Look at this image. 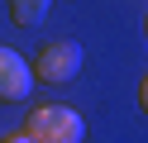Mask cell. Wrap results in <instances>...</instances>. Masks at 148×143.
Instances as JSON below:
<instances>
[{"mask_svg":"<svg viewBox=\"0 0 148 143\" xmlns=\"http://www.w3.org/2000/svg\"><path fill=\"white\" fill-rule=\"evenodd\" d=\"M143 34H148V19H143Z\"/></svg>","mask_w":148,"mask_h":143,"instance_id":"obj_7","label":"cell"},{"mask_svg":"<svg viewBox=\"0 0 148 143\" xmlns=\"http://www.w3.org/2000/svg\"><path fill=\"white\" fill-rule=\"evenodd\" d=\"M138 110L148 114V76H143V81H138Z\"/></svg>","mask_w":148,"mask_h":143,"instance_id":"obj_5","label":"cell"},{"mask_svg":"<svg viewBox=\"0 0 148 143\" xmlns=\"http://www.w3.org/2000/svg\"><path fill=\"white\" fill-rule=\"evenodd\" d=\"M34 91V67L24 62L14 48H0V100H29Z\"/></svg>","mask_w":148,"mask_h":143,"instance_id":"obj_3","label":"cell"},{"mask_svg":"<svg viewBox=\"0 0 148 143\" xmlns=\"http://www.w3.org/2000/svg\"><path fill=\"white\" fill-rule=\"evenodd\" d=\"M29 67H34V81H43V86H67V81H77V72H81V43L53 38V43L38 48V57H34Z\"/></svg>","mask_w":148,"mask_h":143,"instance_id":"obj_2","label":"cell"},{"mask_svg":"<svg viewBox=\"0 0 148 143\" xmlns=\"http://www.w3.org/2000/svg\"><path fill=\"white\" fill-rule=\"evenodd\" d=\"M48 10H53V0H10V19H14V24H24V29L43 24Z\"/></svg>","mask_w":148,"mask_h":143,"instance_id":"obj_4","label":"cell"},{"mask_svg":"<svg viewBox=\"0 0 148 143\" xmlns=\"http://www.w3.org/2000/svg\"><path fill=\"white\" fill-rule=\"evenodd\" d=\"M0 143H34L29 133H10V138H0Z\"/></svg>","mask_w":148,"mask_h":143,"instance_id":"obj_6","label":"cell"},{"mask_svg":"<svg viewBox=\"0 0 148 143\" xmlns=\"http://www.w3.org/2000/svg\"><path fill=\"white\" fill-rule=\"evenodd\" d=\"M24 133L34 143H86V119H81L72 105H34Z\"/></svg>","mask_w":148,"mask_h":143,"instance_id":"obj_1","label":"cell"}]
</instances>
